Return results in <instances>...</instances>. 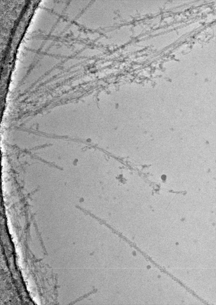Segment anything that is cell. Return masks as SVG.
Here are the masks:
<instances>
[{"mask_svg":"<svg viewBox=\"0 0 216 305\" xmlns=\"http://www.w3.org/2000/svg\"><path fill=\"white\" fill-rule=\"evenodd\" d=\"M92 1L76 0L71 1L67 10V16L69 20H76L82 13Z\"/></svg>","mask_w":216,"mask_h":305,"instance_id":"6da1fadb","label":"cell"},{"mask_svg":"<svg viewBox=\"0 0 216 305\" xmlns=\"http://www.w3.org/2000/svg\"><path fill=\"white\" fill-rule=\"evenodd\" d=\"M96 50L94 49H87L83 50L79 53L77 56L80 57H91L96 55Z\"/></svg>","mask_w":216,"mask_h":305,"instance_id":"7a4b0ae2","label":"cell"}]
</instances>
